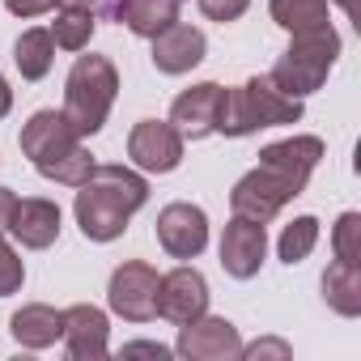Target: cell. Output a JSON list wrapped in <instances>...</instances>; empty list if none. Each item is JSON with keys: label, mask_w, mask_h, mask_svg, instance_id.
<instances>
[{"label": "cell", "mask_w": 361, "mask_h": 361, "mask_svg": "<svg viewBox=\"0 0 361 361\" xmlns=\"http://www.w3.org/2000/svg\"><path fill=\"white\" fill-rule=\"evenodd\" d=\"M145 204H149L145 174H136L128 166H111V161L98 166L94 161L90 178L77 188L73 213H77V226L90 243H115L128 230L132 213H140Z\"/></svg>", "instance_id": "6da1fadb"}, {"label": "cell", "mask_w": 361, "mask_h": 361, "mask_svg": "<svg viewBox=\"0 0 361 361\" xmlns=\"http://www.w3.org/2000/svg\"><path fill=\"white\" fill-rule=\"evenodd\" d=\"M81 140L85 136L73 132L64 111H35L22 128V153L30 157V166L64 188H81L94 170V157Z\"/></svg>", "instance_id": "7a4b0ae2"}, {"label": "cell", "mask_w": 361, "mask_h": 361, "mask_svg": "<svg viewBox=\"0 0 361 361\" xmlns=\"http://www.w3.org/2000/svg\"><path fill=\"white\" fill-rule=\"evenodd\" d=\"M302 119V98H289L276 90L272 77H251L238 90H226L217 132L221 136H251L259 128H285Z\"/></svg>", "instance_id": "3957f363"}, {"label": "cell", "mask_w": 361, "mask_h": 361, "mask_svg": "<svg viewBox=\"0 0 361 361\" xmlns=\"http://www.w3.org/2000/svg\"><path fill=\"white\" fill-rule=\"evenodd\" d=\"M119 98V73L106 56H77L68 81H64V119L77 136L102 132L111 106Z\"/></svg>", "instance_id": "277c9868"}, {"label": "cell", "mask_w": 361, "mask_h": 361, "mask_svg": "<svg viewBox=\"0 0 361 361\" xmlns=\"http://www.w3.org/2000/svg\"><path fill=\"white\" fill-rule=\"evenodd\" d=\"M336 56H340V35L331 26L327 30H306V35H293L289 51L272 64L268 77L289 98H306L327 81V73L336 68Z\"/></svg>", "instance_id": "5b68a950"}, {"label": "cell", "mask_w": 361, "mask_h": 361, "mask_svg": "<svg viewBox=\"0 0 361 361\" xmlns=\"http://www.w3.org/2000/svg\"><path fill=\"white\" fill-rule=\"evenodd\" d=\"M306 192V183H298V178H289V174H281V170H272V166H255V170H247L238 183H234V192H230V209L238 213V217H251V221H259V226H268L289 200H298Z\"/></svg>", "instance_id": "8992f818"}, {"label": "cell", "mask_w": 361, "mask_h": 361, "mask_svg": "<svg viewBox=\"0 0 361 361\" xmlns=\"http://www.w3.org/2000/svg\"><path fill=\"white\" fill-rule=\"evenodd\" d=\"M157 268L145 264V259H128L111 272V285H106V302L119 319L128 323H149L157 319Z\"/></svg>", "instance_id": "52a82bcc"}, {"label": "cell", "mask_w": 361, "mask_h": 361, "mask_svg": "<svg viewBox=\"0 0 361 361\" xmlns=\"http://www.w3.org/2000/svg\"><path fill=\"white\" fill-rule=\"evenodd\" d=\"M178 357H192V361H234L243 353V336L230 319H217V314H200L192 323L178 327V344H174Z\"/></svg>", "instance_id": "ba28073f"}, {"label": "cell", "mask_w": 361, "mask_h": 361, "mask_svg": "<svg viewBox=\"0 0 361 361\" xmlns=\"http://www.w3.org/2000/svg\"><path fill=\"white\" fill-rule=\"evenodd\" d=\"M157 243L170 259H196L209 247V217L200 204H166L157 213Z\"/></svg>", "instance_id": "9c48e42d"}, {"label": "cell", "mask_w": 361, "mask_h": 361, "mask_svg": "<svg viewBox=\"0 0 361 361\" xmlns=\"http://www.w3.org/2000/svg\"><path fill=\"white\" fill-rule=\"evenodd\" d=\"M128 157L149 174H170L183 161V136L174 132L170 119H140L128 132Z\"/></svg>", "instance_id": "30bf717a"}, {"label": "cell", "mask_w": 361, "mask_h": 361, "mask_svg": "<svg viewBox=\"0 0 361 361\" xmlns=\"http://www.w3.org/2000/svg\"><path fill=\"white\" fill-rule=\"evenodd\" d=\"M221 102H226V85L217 81H200L192 90H183L170 106V123L183 140H204L217 132V119H221Z\"/></svg>", "instance_id": "8fae6325"}, {"label": "cell", "mask_w": 361, "mask_h": 361, "mask_svg": "<svg viewBox=\"0 0 361 361\" xmlns=\"http://www.w3.org/2000/svg\"><path fill=\"white\" fill-rule=\"evenodd\" d=\"M204 310H209V281L196 268L178 264L174 272L161 276V285H157V314L161 319H170V323L183 327V323L200 319Z\"/></svg>", "instance_id": "7c38bea8"}, {"label": "cell", "mask_w": 361, "mask_h": 361, "mask_svg": "<svg viewBox=\"0 0 361 361\" xmlns=\"http://www.w3.org/2000/svg\"><path fill=\"white\" fill-rule=\"evenodd\" d=\"M264 255H268V234H264V226L234 213V221H230L226 234H221V268H226L234 281H251V276L259 272Z\"/></svg>", "instance_id": "4fadbf2b"}, {"label": "cell", "mask_w": 361, "mask_h": 361, "mask_svg": "<svg viewBox=\"0 0 361 361\" xmlns=\"http://www.w3.org/2000/svg\"><path fill=\"white\" fill-rule=\"evenodd\" d=\"M209 51V39L204 30L196 26H183V22H170L166 30L153 35V68L166 73V77H183L192 73Z\"/></svg>", "instance_id": "5bb4252c"}, {"label": "cell", "mask_w": 361, "mask_h": 361, "mask_svg": "<svg viewBox=\"0 0 361 361\" xmlns=\"http://www.w3.org/2000/svg\"><path fill=\"white\" fill-rule=\"evenodd\" d=\"M60 340L68 344V357H77V361H102L111 353V323H106V314L98 306L81 302V306L64 310V336Z\"/></svg>", "instance_id": "9a60e30c"}, {"label": "cell", "mask_w": 361, "mask_h": 361, "mask_svg": "<svg viewBox=\"0 0 361 361\" xmlns=\"http://www.w3.org/2000/svg\"><path fill=\"white\" fill-rule=\"evenodd\" d=\"M5 230H9L22 247H30V251H47V247L60 238V204H51V200H43V196L18 200Z\"/></svg>", "instance_id": "2e32d148"}, {"label": "cell", "mask_w": 361, "mask_h": 361, "mask_svg": "<svg viewBox=\"0 0 361 361\" xmlns=\"http://www.w3.org/2000/svg\"><path fill=\"white\" fill-rule=\"evenodd\" d=\"M259 161L298 178V183H310L314 166L323 161V140L319 136H289V140H272L259 149Z\"/></svg>", "instance_id": "e0dca14e"}, {"label": "cell", "mask_w": 361, "mask_h": 361, "mask_svg": "<svg viewBox=\"0 0 361 361\" xmlns=\"http://www.w3.org/2000/svg\"><path fill=\"white\" fill-rule=\"evenodd\" d=\"M9 336H13L22 348H47V344H56V340L64 336V310L43 306V302L22 306V310L9 319Z\"/></svg>", "instance_id": "ac0fdd59"}, {"label": "cell", "mask_w": 361, "mask_h": 361, "mask_svg": "<svg viewBox=\"0 0 361 361\" xmlns=\"http://www.w3.org/2000/svg\"><path fill=\"white\" fill-rule=\"evenodd\" d=\"M323 302L336 314L357 319L361 314V264H348V259L327 264V272H323Z\"/></svg>", "instance_id": "d6986e66"}, {"label": "cell", "mask_w": 361, "mask_h": 361, "mask_svg": "<svg viewBox=\"0 0 361 361\" xmlns=\"http://www.w3.org/2000/svg\"><path fill=\"white\" fill-rule=\"evenodd\" d=\"M178 9H183V0H119L115 18L140 35V39H153L157 30H166L170 22H178Z\"/></svg>", "instance_id": "ffe728a7"}, {"label": "cell", "mask_w": 361, "mask_h": 361, "mask_svg": "<svg viewBox=\"0 0 361 361\" xmlns=\"http://www.w3.org/2000/svg\"><path fill=\"white\" fill-rule=\"evenodd\" d=\"M13 64L22 73V81H43L56 64V39L51 30H22V39L13 43Z\"/></svg>", "instance_id": "44dd1931"}, {"label": "cell", "mask_w": 361, "mask_h": 361, "mask_svg": "<svg viewBox=\"0 0 361 361\" xmlns=\"http://www.w3.org/2000/svg\"><path fill=\"white\" fill-rule=\"evenodd\" d=\"M94 9L77 5V0H68V5L56 9V22H51V39L60 51H85L90 39H94Z\"/></svg>", "instance_id": "7402d4cb"}, {"label": "cell", "mask_w": 361, "mask_h": 361, "mask_svg": "<svg viewBox=\"0 0 361 361\" xmlns=\"http://www.w3.org/2000/svg\"><path fill=\"white\" fill-rule=\"evenodd\" d=\"M272 22L289 35H306V30H327V0H272L268 5Z\"/></svg>", "instance_id": "603a6c76"}, {"label": "cell", "mask_w": 361, "mask_h": 361, "mask_svg": "<svg viewBox=\"0 0 361 361\" xmlns=\"http://www.w3.org/2000/svg\"><path fill=\"white\" fill-rule=\"evenodd\" d=\"M314 243H319V221H314V217H293V221L281 230L276 251H281V259L293 268V264H302V259L314 251Z\"/></svg>", "instance_id": "cb8c5ba5"}, {"label": "cell", "mask_w": 361, "mask_h": 361, "mask_svg": "<svg viewBox=\"0 0 361 361\" xmlns=\"http://www.w3.org/2000/svg\"><path fill=\"white\" fill-rule=\"evenodd\" d=\"M331 251H336V259L361 264V213H340V221L331 230Z\"/></svg>", "instance_id": "d4e9b609"}, {"label": "cell", "mask_w": 361, "mask_h": 361, "mask_svg": "<svg viewBox=\"0 0 361 361\" xmlns=\"http://www.w3.org/2000/svg\"><path fill=\"white\" fill-rule=\"evenodd\" d=\"M22 281H26V264L18 259V251L0 238V298H9V293H18L22 289Z\"/></svg>", "instance_id": "484cf974"}, {"label": "cell", "mask_w": 361, "mask_h": 361, "mask_svg": "<svg viewBox=\"0 0 361 361\" xmlns=\"http://www.w3.org/2000/svg\"><path fill=\"white\" fill-rule=\"evenodd\" d=\"M196 5H200V13L209 18V22H238L247 9H251V0H196Z\"/></svg>", "instance_id": "4316f807"}, {"label": "cell", "mask_w": 361, "mask_h": 361, "mask_svg": "<svg viewBox=\"0 0 361 361\" xmlns=\"http://www.w3.org/2000/svg\"><path fill=\"white\" fill-rule=\"evenodd\" d=\"M60 5H68V0H5V9L13 18H39V13H56Z\"/></svg>", "instance_id": "83f0119b"}, {"label": "cell", "mask_w": 361, "mask_h": 361, "mask_svg": "<svg viewBox=\"0 0 361 361\" xmlns=\"http://www.w3.org/2000/svg\"><path fill=\"white\" fill-rule=\"evenodd\" d=\"M238 357H251V361H259V357H289V344L285 340H255V344H243Z\"/></svg>", "instance_id": "f1b7e54d"}, {"label": "cell", "mask_w": 361, "mask_h": 361, "mask_svg": "<svg viewBox=\"0 0 361 361\" xmlns=\"http://www.w3.org/2000/svg\"><path fill=\"white\" fill-rule=\"evenodd\" d=\"M123 353L128 357H157V361L170 357V348L166 344H153V340H132V344H123Z\"/></svg>", "instance_id": "f546056e"}, {"label": "cell", "mask_w": 361, "mask_h": 361, "mask_svg": "<svg viewBox=\"0 0 361 361\" xmlns=\"http://www.w3.org/2000/svg\"><path fill=\"white\" fill-rule=\"evenodd\" d=\"M13 204H18V196H13L9 188H0V230L9 226V213H13Z\"/></svg>", "instance_id": "4dcf8cb0"}, {"label": "cell", "mask_w": 361, "mask_h": 361, "mask_svg": "<svg viewBox=\"0 0 361 361\" xmlns=\"http://www.w3.org/2000/svg\"><path fill=\"white\" fill-rule=\"evenodd\" d=\"M13 111V90H9V81L5 77H0V119H5Z\"/></svg>", "instance_id": "1f68e13d"}, {"label": "cell", "mask_w": 361, "mask_h": 361, "mask_svg": "<svg viewBox=\"0 0 361 361\" xmlns=\"http://www.w3.org/2000/svg\"><path fill=\"white\" fill-rule=\"evenodd\" d=\"M77 5H85V9H94V13H98V9H102V13H115L119 0H77Z\"/></svg>", "instance_id": "d6a6232c"}, {"label": "cell", "mask_w": 361, "mask_h": 361, "mask_svg": "<svg viewBox=\"0 0 361 361\" xmlns=\"http://www.w3.org/2000/svg\"><path fill=\"white\" fill-rule=\"evenodd\" d=\"M336 5H340V9H344L348 18H357V0H336Z\"/></svg>", "instance_id": "836d02e7"}]
</instances>
